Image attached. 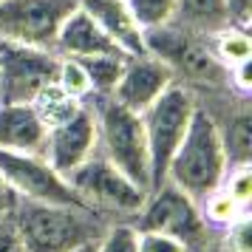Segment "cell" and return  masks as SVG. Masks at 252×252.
Returning a JSON list of instances; mask_svg holds the SVG:
<instances>
[{"label":"cell","instance_id":"28","mask_svg":"<svg viewBox=\"0 0 252 252\" xmlns=\"http://www.w3.org/2000/svg\"><path fill=\"white\" fill-rule=\"evenodd\" d=\"M14 207H17V195H14V190L9 187V182L0 173V218H9Z\"/></svg>","mask_w":252,"mask_h":252},{"label":"cell","instance_id":"9","mask_svg":"<svg viewBox=\"0 0 252 252\" xmlns=\"http://www.w3.org/2000/svg\"><path fill=\"white\" fill-rule=\"evenodd\" d=\"M57 68L54 51L0 43V102L34 105L57 82Z\"/></svg>","mask_w":252,"mask_h":252},{"label":"cell","instance_id":"15","mask_svg":"<svg viewBox=\"0 0 252 252\" xmlns=\"http://www.w3.org/2000/svg\"><path fill=\"white\" fill-rule=\"evenodd\" d=\"M54 54H57V57L80 60V57H91V54H122V51H119V48L114 46V40L77 6V9L65 17L63 29H60L57 43H54Z\"/></svg>","mask_w":252,"mask_h":252},{"label":"cell","instance_id":"30","mask_svg":"<svg viewBox=\"0 0 252 252\" xmlns=\"http://www.w3.org/2000/svg\"><path fill=\"white\" fill-rule=\"evenodd\" d=\"M210 252H221V247H218V244H216V247H213V250H210Z\"/></svg>","mask_w":252,"mask_h":252},{"label":"cell","instance_id":"4","mask_svg":"<svg viewBox=\"0 0 252 252\" xmlns=\"http://www.w3.org/2000/svg\"><path fill=\"white\" fill-rule=\"evenodd\" d=\"M88 105L96 119V153H102L142 190H150V156L142 116L122 108L111 96H91Z\"/></svg>","mask_w":252,"mask_h":252},{"label":"cell","instance_id":"12","mask_svg":"<svg viewBox=\"0 0 252 252\" xmlns=\"http://www.w3.org/2000/svg\"><path fill=\"white\" fill-rule=\"evenodd\" d=\"M173 85L170 71L161 65L156 57L150 54H139V57H127L125 60V71L116 82L111 99L119 102L122 108L142 114L153 99H159V94Z\"/></svg>","mask_w":252,"mask_h":252},{"label":"cell","instance_id":"27","mask_svg":"<svg viewBox=\"0 0 252 252\" xmlns=\"http://www.w3.org/2000/svg\"><path fill=\"white\" fill-rule=\"evenodd\" d=\"M0 252H26L12 218H0Z\"/></svg>","mask_w":252,"mask_h":252},{"label":"cell","instance_id":"10","mask_svg":"<svg viewBox=\"0 0 252 252\" xmlns=\"http://www.w3.org/2000/svg\"><path fill=\"white\" fill-rule=\"evenodd\" d=\"M0 173L9 182L17 198L40 201V204H68L82 207L77 193L71 190L65 176H60L46 156H29V153H3L0 150ZM88 210V207H85Z\"/></svg>","mask_w":252,"mask_h":252},{"label":"cell","instance_id":"17","mask_svg":"<svg viewBox=\"0 0 252 252\" xmlns=\"http://www.w3.org/2000/svg\"><path fill=\"white\" fill-rule=\"evenodd\" d=\"M125 54H91V57L77 60L91 82V96H111L114 94L116 82L125 71Z\"/></svg>","mask_w":252,"mask_h":252},{"label":"cell","instance_id":"5","mask_svg":"<svg viewBox=\"0 0 252 252\" xmlns=\"http://www.w3.org/2000/svg\"><path fill=\"white\" fill-rule=\"evenodd\" d=\"M65 182L71 184L82 207H88L94 216H99L108 224L133 221L148 195V190L133 184L122 170H116L102 153H94L80 167H74L65 176Z\"/></svg>","mask_w":252,"mask_h":252},{"label":"cell","instance_id":"6","mask_svg":"<svg viewBox=\"0 0 252 252\" xmlns=\"http://www.w3.org/2000/svg\"><path fill=\"white\" fill-rule=\"evenodd\" d=\"M133 227L139 232H167L182 241L190 252H210L218 244V235L201 221L198 204L170 182H161L148 190L145 204L133 218Z\"/></svg>","mask_w":252,"mask_h":252},{"label":"cell","instance_id":"3","mask_svg":"<svg viewBox=\"0 0 252 252\" xmlns=\"http://www.w3.org/2000/svg\"><path fill=\"white\" fill-rule=\"evenodd\" d=\"M227 170L229 161L224 145H221L216 119L195 102V114L190 119V127L184 133L182 145L176 148L170 164H167L164 182L176 184L182 193H187L198 204L204 195L221 187Z\"/></svg>","mask_w":252,"mask_h":252},{"label":"cell","instance_id":"29","mask_svg":"<svg viewBox=\"0 0 252 252\" xmlns=\"http://www.w3.org/2000/svg\"><path fill=\"white\" fill-rule=\"evenodd\" d=\"M94 244L96 241H91V244H85V247H80V250H74V252H94Z\"/></svg>","mask_w":252,"mask_h":252},{"label":"cell","instance_id":"19","mask_svg":"<svg viewBox=\"0 0 252 252\" xmlns=\"http://www.w3.org/2000/svg\"><path fill=\"white\" fill-rule=\"evenodd\" d=\"M210 48L213 54L221 60V65H227L229 71L252 60V40L247 29H235V26H224L216 34H210Z\"/></svg>","mask_w":252,"mask_h":252},{"label":"cell","instance_id":"2","mask_svg":"<svg viewBox=\"0 0 252 252\" xmlns=\"http://www.w3.org/2000/svg\"><path fill=\"white\" fill-rule=\"evenodd\" d=\"M9 218L26 252H74L96 241L108 227V221L85 207L40 204L26 198H17V207Z\"/></svg>","mask_w":252,"mask_h":252},{"label":"cell","instance_id":"26","mask_svg":"<svg viewBox=\"0 0 252 252\" xmlns=\"http://www.w3.org/2000/svg\"><path fill=\"white\" fill-rule=\"evenodd\" d=\"M252 23V0H227V26L247 29Z\"/></svg>","mask_w":252,"mask_h":252},{"label":"cell","instance_id":"20","mask_svg":"<svg viewBox=\"0 0 252 252\" xmlns=\"http://www.w3.org/2000/svg\"><path fill=\"white\" fill-rule=\"evenodd\" d=\"M133 20L139 23L142 32L148 29H159V26H167L176 14V3L179 0H125Z\"/></svg>","mask_w":252,"mask_h":252},{"label":"cell","instance_id":"7","mask_svg":"<svg viewBox=\"0 0 252 252\" xmlns=\"http://www.w3.org/2000/svg\"><path fill=\"white\" fill-rule=\"evenodd\" d=\"M195 114V94L184 85H167L159 94V99L142 111V127L148 139L150 156V190L164 182V173L170 164L176 148L182 145L184 133L190 127V119Z\"/></svg>","mask_w":252,"mask_h":252},{"label":"cell","instance_id":"22","mask_svg":"<svg viewBox=\"0 0 252 252\" xmlns=\"http://www.w3.org/2000/svg\"><path fill=\"white\" fill-rule=\"evenodd\" d=\"M94 252H139V229L133 221H114L96 238Z\"/></svg>","mask_w":252,"mask_h":252},{"label":"cell","instance_id":"25","mask_svg":"<svg viewBox=\"0 0 252 252\" xmlns=\"http://www.w3.org/2000/svg\"><path fill=\"white\" fill-rule=\"evenodd\" d=\"M139 252H190L179 238H173L167 232H139Z\"/></svg>","mask_w":252,"mask_h":252},{"label":"cell","instance_id":"11","mask_svg":"<svg viewBox=\"0 0 252 252\" xmlns=\"http://www.w3.org/2000/svg\"><path fill=\"white\" fill-rule=\"evenodd\" d=\"M96 153V119L88 102H82L74 114L48 125V139L43 156L60 173L68 176L74 167H80L85 159Z\"/></svg>","mask_w":252,"mask_h":252},{"label":"cell","instance_id":"1","mask_svg":"<svg viewBox=\"0 0 252 252\" xmlns=\"http://www.w3.org/2000/svg\"><path fill=\"white\" fill-rule=\"evenodd\" d=\"M145 51L170 71L176 85H184L193 94L229 91L232 88L229 68L221 65V60L213 54L207 34L167 23L145 32Z\"/></svg>","mask_w":252,"mask_h":252},{"label":"cell","instance_id":"18","mask_svg":"<svg viewBox=\"0 0 252 252\" xmlns=\"http://www.w3.org/2000/svg\"><path fill=\"white\" fill-rule=\"evenodd\" d=\"M198 213H201V221H204L207 227L213 229L216 235H221V232L232 227L241 216H247L250 207L238 204L224 187H218V190H213L210 195H204V198L198 201Z\"/></svg>","mask_w":252,"mask_h":252},{"label":"cell","instance_id":"16","mask_svg":"<svg viewBox=\"0 0 252 252\" xmlns=\"http://www.w3.org/2000/svg\"><path fill=\"white\" fill-rule=\"evenodd\" d=\"M170 23L210 37L227 26V0H179Z\"/></svg>","mask_w":252,"mask_h":252},{"label":"cell","instance_id":"8","mask_svg":"<svg viewBox=\"0 0 252 252\" xmlns=\"http://www.w3.org/2000/svg\"><path fill=\"white\" fill-rule=\"evenodd\" d=\"M77 0H0V43L54 51L57 34Z\"/></svg>","mask_w":252,"mask_h":252},{"label":"cell","instance_id":"23","mask_svg":"<svg viewBox=\"0 0 252 252\" xmlns=\"http://www.w3.org/2000/svg\"><path fill=\"white\" fill-rule=\"evenodd\" d=\"M221 187H224L238 204L250 207V201H252V164L229 167L227 176H224V182H221Z\"/></svg>","mask_w":252,"mask_h":252},{"label":"cell","instance_id":"24","mask_svg":"<svg viewBox=\"0 0 252 252\" xmlns=\"http://www.w3.org/2000/svg\"><path fill=\"white\" fill-rule=\"evenodd\" d=\"M250 232H252V218H250V213H247V216H241L229 229H224V232L218 235L221 252H252Z\"/></svg>","mask_w":252,"mask_h":252},{"label":"cell","instance_id":"13","mask_svg":"<svg viewBox=\"0 0 252 252\" xmlns=\"http://www.w3.org/2000/svg\"><path fill=\"white\" fill-rule=\"evenodd\" d=\"M48 139V122L34 105L0 102V150L43 156Z\"/></svg>","mask_w":252,"mask_h":252},{"label":"cell","instance_id":"14","mask_svg":"<svg viewBox=\"0 0 252 252\" xmlns=\"http://www.w3.org/2000/svg\"><path fill=\"white\" fill-rule=\"evenodd\" d=\"M77 3H80L82 12L114 40V46L122 54H127V57L148 54L145 51V32L133 20L125 0H77Z\"/></svg>","mask_w":252,"mask_h":252},{"label":"cell","instance_id":"21","mask_svg":"<svg viewBox=\"0 0 252 252\" xmlns=\"http://www.w3.org/2000/svg\"><path fill=\"white\" fill-rule=\"evenodd\" d=\"M54 85H57L68 99H74V102H88V99H91V82H88L82 65L74 57H60L57 82H54Z\"/></svg>","mask_w":252,"mask_h":252}]
</instances>
